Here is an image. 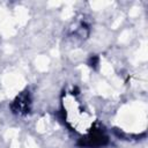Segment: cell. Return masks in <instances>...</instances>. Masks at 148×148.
<instances>
[{"label":"cell","mask_w":148,"mask_h":148,"mask_svg":"<svg viewBox=\"0 0 148 148\" xmlns=\"http://www.w3.org/2000/svg\"><path fill=\"white\" fill-rule=\"evenodd\" d=\"M29 105H30V98H29V94L24 92L22 95H20L13 103L12 108L14 110V112H18V113H25L29 110Z\"/></svg>","instance_id":"cell-1"}]
</instances>
